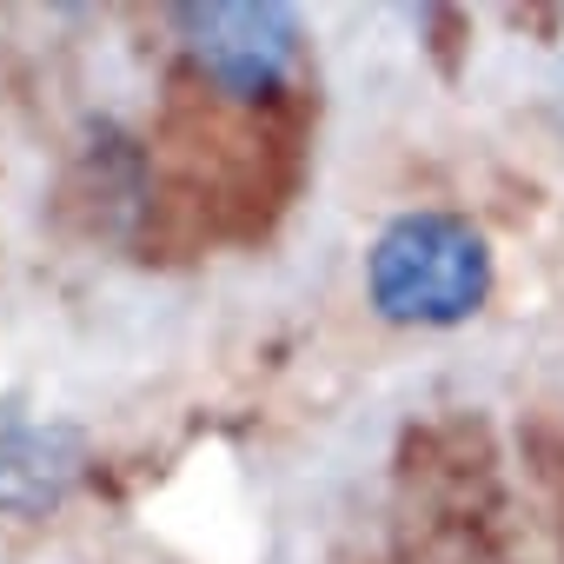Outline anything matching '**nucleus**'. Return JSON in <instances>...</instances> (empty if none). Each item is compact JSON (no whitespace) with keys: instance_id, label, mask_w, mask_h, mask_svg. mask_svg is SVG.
<instances>
[{"instance_id":"nucleus-2","label":"nucleus","mask_w":564,"mask_h":564,"mask_svg":"<svg viewBox=\"0 0 564 564\" xmlns=\"http://www.w3.org/2000/svg\"><path fill=\"white\" fill-rule=\"evenodd\" d=\"M173 47L199 94L226 107H286L306 67V28L286 0H186L166 8Z\"/></svg>"},{"instance_id":"nucleus-1","label":"nucleus","mask_w":564,"mask_h":564,"mask_svg":"<svg viewBox=\"0 0 564 564\" xmlns=\"http://www.w3.org/2000/svg\"><path fill=\"white\" fill-rule=\"evenodd\" d=\"M498 259L478 219L452 206H412L379 226L366 252V300L386 326L452 333L491 306Z\"/></svg>"},{"instance_id":"nucleus-4","label":"nucleus","mask_w":564,"mask_h":564,"mask_svg":"<svg viewBox=\"0 0 564 564\" xmlns=\"http://www.w3.org/2000/svg\"><path fill=\"white\" fill-rule=\"evenodd\" d=\"M544 107H551V120L564 127V47L551 54V80H544Z\"/></svg>"},{"instance_id":"nucleus-3","label":"nucleus","mask_w":564,"mask_h":564,"mask_svg":"<svg viewBox=\"0 0 564 564\" xmlns=\"http://www.w3.org/2000/svg\"><path fill=\"white\" fill-rule=\"evenodd\" d=\"M94 465V445L80 425L0 405V511L8 518H47L61 511Z\"/></svg>"}]
</instances>
